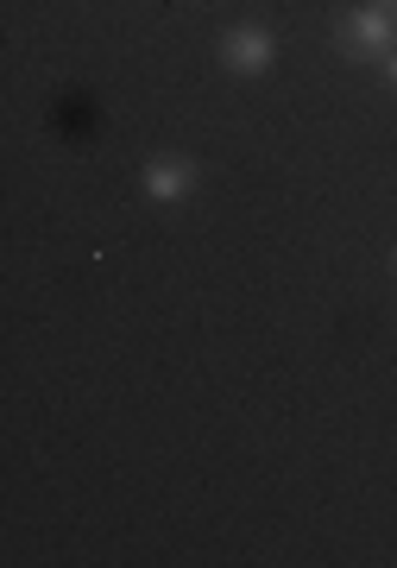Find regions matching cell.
I'll return each mask as SVG.
<instances>
[{
  "label": "cell",
  "mask_w": 397,
  "mask_h": 568,
  "mask_svg": "<svg viewBox=\"0 0 397 568\" xmlns=\"http://www.w3.org/2000/svg\"><path fill=\"white\" fill-rule=\"evenodd\" d=\"M385 7H397V0H385Z\"/></svg>",
  "instance_id": "cell-6"
},
{
  "label": "cell",
  "mask_w": 397,
  "mask_h": 568,
  "mask_svg": "<svg viewBox=\"0 0 397 568\" xmlns=\"http://www.w3.org/2000/svg\"><path fill=\"white\" fill-rule=\"evenodd\" d=\"M335 44H340L347 63H378L397 44V13L385 7V0H366V7H354V13L340 20Z\"/></svg>",
  "instance_id": "cell-1"
},
{
  "label": "cell",
  "mask_w": 397,
  "mask_h": 568,
  "mask_svg": "<svg viewBox=\"0 0 397 568\" xmlns=\"http://www.w3.org/2000/svg\"><path fill=\"white\" fill-rule=\"evenodd\" d=\"M278 58V44L265 26H234V32H221V70H234V77H258V70H272Z\"/></svg>",
  "instance_id": "cell-2"
},
{
  "label": "cell",
  "mask_w": 397,
  "mask_h": 568,
  "mask_svg": "<svg viewBox=\"0 0 397 568\" xmlns=\"http://www.w3.org/2000/svg\"><path fill=\"white\" fill-rule=\"evenodd\" d=\"M391 265H397V246H391Z\"/></svg>",
  "instance_id": "cell-5"
},
{
  "label": "cell",
  "mask_w": 397,
  "mask_h": 568,
  "mask_svg": "<svg viewBox=\"0 0 397 568\" xmlns=\"http://www.w3.org/2000/svg\"><path fill=\"white\" fill-rule=\"evenodd\" d=\"M190 190H196V164H190V159H152V164H145V203L177 209Z\"/></svg>",
  "instance_id": "cell-3"
},
{
  "label": "cell",
  "mask_w": 397,
  "mask_h": 568,
  "mask_svg": "<svg viewBox=\"0 0 397 568\" xmlns=\"http://www.w3.org/2000/svg\"><path fill=\"white\" fill-rule=\"evenodd\" d=\"M378 77H385V89H397V44L378 58Z\"/></svg>",
  "instance_id": "cell-4"
}]
</instances>
